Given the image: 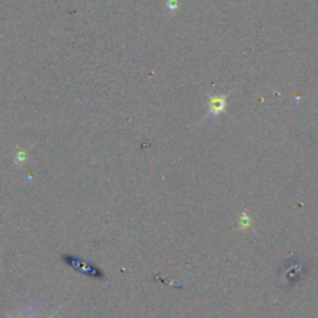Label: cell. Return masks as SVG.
<instances>
[{
  "mask_svg": "<svg viewBox=\"0 0 318 318\" xmlns=\"http://www.w3.org/2000/svg\"><path fill=\"white\" fill-rule=\"evenodd\" d=\"M61 257L62 261L66 265L70 266L71 268H74L77 272H81L82 275H86L88 277H93V279H105L103 272L97 266H94L93 263L85 261V260L72 256V255H62Z\"/></svg>",
  "mask_w": 318,
  "mask_h": 318,
  "instance_id": "6da1fadb",
  "label": "cell"
},
{
  "mask_svg": "<svg viewBox=\"0 0 318 318\" xmlns=\"http://www.w3.org/2000/svg\"><path fill=\"white\" fill-rule=\"evenodd\" d=\"M229 94H222V96H209V112L208 116L213 117V118H217L220 113L225 112L226 110V99Z\"/></svg>",
  "mask_w": 318,
  "mask_h": 318,
  "instance_id": "7a4b0ae2",
  "label": "cell"
},
{
  "mask_svg": "<svg viewBox=\"0 0 318 318\" xmlns=\"http://www.w3.org/2000/svg\"><path fill=\"white\" fill-rule=\"evenodd\" d=\"M237 229H239L240 231H248L250 230L251 228H253V219H251V216L249 215V213L246 210L241 211V214H240L239 219H237Z\"/></svg>",
  "mask_w": 318,
  "mask_h": 318,
  "instance_id": "3957f363",
  "label": "cell"
},
{
  "mask_svg": "<svg viewBox=\"0 0 318 318\" xmlns=\"http://www.w3.org/2000/svg\"><path fill=\"white\" fill-rule=\"evenodd\" d=\"M27 158H28L27 152L20 151L18 152V154H16V163H20V164H21V163H24L25 160H27Z\"/></svg>",
  "mask_w": 318,
  "mask_h": 318,
  "instance_id": "277c9868",
  "label": "cell"
},
{
  "mask_svg": "<svg viewBox=\"0 0 318 318\" xmlns=\"http://www.w3.org/2000/svg\"><path fill=\"white\" fill-rule=\"evenodd\" d=\"M168 8L169 9H172V10H176L177 8H178V2H177V0H169V3H168Z\"/></svg>",
  "mask_w": 318,
  "mask_h": 318,
  "instance_id": "5b68a950",
  "label": "cell"
},
{
  "mask_svg": "<svg viewBox=\"0 0 318 318\" xmlns=\"http://www.w3.org/2000/svg\"><path fill=\"white\" fill-rule=\"evenodd\" d=\"M56 314H57V312H55V313H54V314H53V316H51L50 318H54V317H55V316H56ZM7 316H8V317H9V318H14V317H11V316H10V314H8V313H7Z\"/></svg>",
  "mask_w": 318,
  "mask_h": 318,
  "instance_id": "8992f818",
  "label": "cell"
}]
</instances>
